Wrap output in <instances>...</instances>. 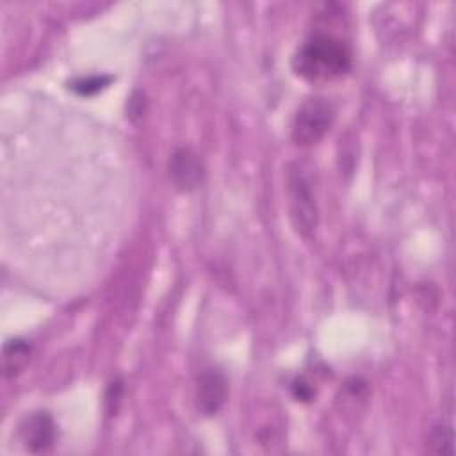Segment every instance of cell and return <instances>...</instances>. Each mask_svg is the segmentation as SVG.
Returning a JSON list of instances; mask_svg holds the SVG:
<instances>
[{"label":"cell","mask_w":456,"mask_h":456,"mask_svg":"<svg viewBox=\"0 0 456 456\" xmlns=\"http://www.w3.org/2000/svg\"><path fill=\"white\" fill-rule=\"evenodd\" d=\"M30 353H32V347L27 340H21V338L9 340L4 346V351H2L4 378L18 376L25 369V365L28 363Z\"/></svg>","instance_id":"obj_7"},{"label":"cell","mask_w":456,"mask_h":456,"mask_svg":"<svg viewBox=\"0 0 456 456\" xmlns=\"http://www.w3.org/2000/svg\"><path fill=\"white\" fill-rule=\"evenodd\" d=\"M310 171L312 169L303 162H292L287 169L290 219L296 232L303 237H310L315 232L319 219Z\"/></svg>","instance_id":"obj_2"},{"label":"cell","mask_w":456,"mask_h":456,"mask_svg":"<svg viewBox=\"0 0 456 456\" xmlns=\"http://www.w3.org/2000/svg\"><path fill=\"white\" fill-rule=\"evenodd\" d=\"M55 435V422L48 411H34L20 426V438L28 452L50 451Z\"/></svg>","instance_id":"obj_6"},{"label":"cell","mask_w":456,"mask_h":456,"mask_svg":"<svg viewBox=\"0 0 456 456\" xmlns=\"http://www.w3.org/2000/svg\"><path fill=\"white\" fill-rule=\"evenodd\" d=\"M228 399L226 376L217 369H205L196 379L194 401L201 415H216Z\"/></svg>","instance_id":"obj_4"},{"label":"cell","mask_w":456,"mask_h":456,"mask_svg":"<svg viewBox=\"0 0 456 456\" xmlns=\"http://www.w3.org/2000/svg\"><path fill=\"white\" fill-rule=\"evenodd\" d=\"M333 121V103L324 96H308L294 114L290 128L292 141L301 148L315 146L330 132Z\"/></svg>","instance_id":"obj_3"},{"label":"cell","mask_w":456,"mask_h":456,"mask_svg":"<svg viewBox=\"0 0 456 456\" xmlns=\"http://www.w3.org/2000/svg\"><path fill=\"white\" fill-rule=\"evenodd\" d=\"M452 428L449 424H438L433 428L431 435H429V444L433 452L436 454H452L454 452V445H452Z\"/></svg>","instance_id":"obj_8"},{"label":"cell","mask_w":456,"mask_h":456,"mask_svg":"<svg viewBox=\"0 0 456 456\" xmlns=\"http://www.w3.org/2000/svg\"><path fill=\"white\" fill-rule=\"evenodd\" d=\"M112 78L110 77H87V78H78L73 82L71 89L82 96H89L103 89Z\"/></svg>","instance_id":"obj_9"},{"label":"cell","mask_w":456,"mask_h":456,"mask_svg":"<svg viewBox=\"0 0 456 456\" xmlns=\"http://www.w3.org/2000/svg\"><path fill=\"white\" fill-rule=\"evenodd\" d=\"M349 45L333 34H310L292 55V69L297 77L319 84L342 77L351 69Z\"/></svg>","instance_id":"obj_1"},{"label":"cell","mask_w":456,"mask_h":456,"mask_svg":"<svg viewBox=\"0 0 456 456\" xmlns=\"http://www.w3.org/2000/svg\"><path fill=\"white\" fill-rule=\"evenodd\" d=\"M169 176L175 183L176 189L189 192L194 191L205 175V167L201 164V159L198 157V153L187 146H180L171 153L169 164Z\"/></svg>","instance_id":"obj_5"},{"label":"cell","mask_w":456,"mask_h":456,"mask_svg":"<svg viewBox=\"0 0 456 456\" xmlns=\"http://www.w3.org/2000/svg\"><path fill=\"white\" fill-rule=\"evenodd\" d=\"M292 395H294L297 401L308 403V401L314 399L315 390H314V387H312L308 381H305L303 378H297V379L292 381Z\"/></svg>","instance_id":"obj_10"},{"label":"cell","mask_w":456,"mask_h":456,"mask_svg":"<svg viewBox=\"0 0 456 456\" xmlns=\"http://www.w3.org/2000/svg\"><path fill=\"white\" fill-rule=\"evenodd\" d=\"M142 94L141 93H134V96H130L128 100V116L134 119V118H139L142 114Z\"/></svg>","instance_id":"obj_11"}]
</instances>
